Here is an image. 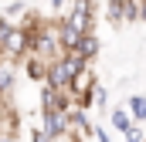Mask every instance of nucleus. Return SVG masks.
Wrapping results in <instances>:
<instances>
[{
    "mask_svg": "<svg viewBox=\"0 0 146 142\" xmlns=\"http://www.w3.org/2000/svg\"><path fill=\"white\" fill-rule=\"evenodd\" d=\"M99 51H102V41H99V34H85L82 41H78V47H75V54H78L85 64H92V61L99 58Z\"/></svg>",
    "mask_w": 146,
    "mask_h": 142,
    "instance_id": "nucleus-5",
    "label": "nucleus"
},
{
    "mask_svg": "<svg viewBox=\"0 0 146 142\" xmlns=\"http://www.w3.org/2000/svg\"><path fill=\"white\" fill-rule=\"evenodd\" d=\"M41 125L54 139H68V132H72V112H65V108H41Z\"/></svg>",
    "mask_w": 146,
    "mask_h": 142,
    "instance_id": "nucleus-2",
    "label": "nucleus"
},
{
    "mask_svg": "<svg viewBox=\"0 0 146 142\" xmlns=\"http://www.w3.org/2000/svg\"><path fill=\"white\" fill-rule=\"evenodd\" d=\"M126 105H129V112H133L136 122H146V95H133Z\"/></svg>",
    "mask_w": 146,
    "mask_h": 142,
    "instance_id": "nucleus-9",
    "label": "nucleus"
},
{
    "mask_svg": "<svg viewBox=\"0 0 146 142\" xmlns=\"http://www.w3.org/2000/svg\"><path fill=\"white\" fill-rule=\"evenodd\" d=\"M68 91H72L75 98V108H95V91H99V74L92 71V64L88 68H82L78 74L72 78V85H68Z\"/></svg>",
    "mask_w": 146,
    "mask_h": 142,
    "instance_id": "nucleus-1",
    "label": "nucleus"
},
{
    "mask_svg": "<svg viewBox=\"0 0 146 142\" xmlns=\"http://www.w3.org/2000/svg\"><path fill=\"white\" fill-rule=\"evenodd\" d=\"M3 47H7V58H10V61H24V58L31 54V31L17 24L14 34L3 41Z\"/></svg>",
    "mask_w": 146,
    "mask_h": 142,
    "instance_id": "nucleus-3",
    "label": "nucleus"
},
{
    "mask_svg": "<svg viewBox=\"0 0 146 142\" xmlns=\"http://www.w3.org/2000/svg\"><path fill=\"white\" fill-rule=\"evenodd\" d=\"M95 142H112L109 129H102V125H95Z\"/></svg>",
    "mask_w": 146,
    "mask_h": 142,
    "instance_id": "nucleus-15",
    "label": "nucleus"
},
{
    "mask_svg": "<svg viewBox=\"0 0 146 142\" xmlns=\"http://www.w3.org/2000/svg\"><path fill=\"white\" fill-rule=\"evenodd\" d=\"M27 142H58V139H54V135H51L44 125H34V129L27 132Z\"/></svg>",
    "mask_w": 146,
    "mask_h": 142,
    "instance_id": "nucleus-10",
    "label": "nucleus"
},
{
    "mask_svg": "<svg viewBox=\"0 0 146 142\" xmlns=\"http://www.w3.org/2000/svg\"><path fill=\"white\" fill-rule=\"evenodd\" d=\"M21 64H24V74H27L34 85H37V81H48V68H51V61H44L41 54H27Z\"/></svg>",
    "mask_w": 146,
    "mask_h": 142,
    "instance_id": "nucleus-4",
    "label": "nucleus"
},
{
    "mask_svg": "<svg viewBox=\"0 0 146 142\" xmlns=\"http://www.w3.org/2000/svg\"><path fill=\"white\" fill-rule=\"evenodd\" d=\"M14 81H17L14 64H10V68H7V64H0V91H3V95H10V91H14Z\"/></svg>",
    "mask_w": 146,
    "mask_h": 142,
    "instance_id": "nucleus-8",
    "label": "nucleus"
},
{
    "mask_svg": "<svg viewBox=\"0 0 146 142\" xmlns=\"http://www.w3.org/2000/svg\"><path fill=\"white\" fill-rule=\"evenodd\" d=\"M95 108H99V112H109V91H106L102 85H99V91H95Z\"/></svg>",
    "mask_w": 146,
    "mask_h": 142,
    "instance_id": "nucleus-13",
    "label": "nucleus"
},
{
    "mask_svg": "<svg viewBox=\"0 0 146 142\" xmlns=\"http://www.w3.org/2000/svg\"><path fill=\"white\" fill-rule=\"evenodd\" d=\"M54 14H65V7H72V0H48Z\"/></svg>",
    "mask_w": 146,
    "mask_h": 142,
    "instance_id": "nucleus-14",
    "label": "nucleus"
},
{
    "mask_svg": "<svg viewBox=\"0 0 146 142\" xmlns=\"http://www.w3.org/2000/svg\"><path fill=\"white\" fill-rule=\"evenodd\" d=\"M48 85H58V88H68V85H72V78H68L65 64H61V58L51 61V68H48Z\"/></svg>",
    "mask_w": 146,
    "mask_h": 142,
    "instance_id": "nucleus-7",
    "label": "nucleus"
},
{
    "mask_svg": "<svg viewBox=\"0 0 146 142\" xmlns=\"http://www.w3.org/2000/svg\"><path fill=\"white\" fill-rule=\"evenodd\" d=\"M24 14H27V7H24L21 0H10V3H7V14H3V17H10V20H21Z\"/></svg>",
    "mask_w": 146,
    "mask_h": 142,
    "instance_id": "nucleus-12",
    "label": "nucleus"
},
{
    "mask_svg": "<svg viewBox=\"0 0 146 142\" xmlns=\"http://www.w3.org/2000/svg\"><path fill=\"white\" fill-rule=\"evenodd\" d=\"M109 122H112V129H115V132H122V135H126V132H129V125H133V122H136V118H133V112H129V105L122 108H109Z\"/></svg>",
    "mask_w": 146,
    "mask_h": 142,
    "instance_id": "nucleus-6",
    "label": "nucleus"
},
{
    "mask_svg": "<svg viewBox=\"0 0 146 142\" xmlns=\"http://www.w3.org/2000/svg\"><path fill=\"white\" fill-rule=\"evenodd\" d=\"M126 142H146V129H143V122H133L129 125V132L122 135Z\"/></svg>",
    "mask_w": 146,
    "mask_h": 142,
    "instance_id": "nucleus-11",
    "label": "nucleus"
},
{
    "mask_svg": "<svg viewBox=\"0 0 146 142\" xmlns=\"http://www.w3.org/2000/svg\"><path fill=\"white\" fill-rule=\"evenodd\" d=\"M139 24H146V0H143V14H139Z\"/></svg>",
    "mask_w": 146,
    "mask_h": 142,
    "instance_id": "nucleus-16",
    "label": "nucleus"
}]
</instances>
